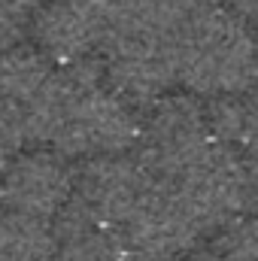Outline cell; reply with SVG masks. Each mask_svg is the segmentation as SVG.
I'll return each instance as SVG.
<instances>
[{"label": "cell", "instance_id": "obj_1", "mask_svg": "<svg viewBox=\"0 0 258 261\" xmlns=\"http://www.w3.org/2000/svg\"><path fill=\"white\" fill-rule=\"evenodd\" d=\"M143 110L113 88L97 58L55 64L31 130V143H46L64 158H104L131 152Z\"/></svg>", "mask_w": 258, "mask_h": 261}, {"label": "cell", "instance_id": "obj_2", "mask_svg": "<svg viewBox=\"0 0 258 261\" xmlns=\"http://www.w3.org/2000/svg\"><path fill=\"white\" fill-rule=\"evenodd\" d=\"M200 0H116L100 52L94 55L116 91L140 110L179 82V40Z\"/></svg>", "mask_w": 258, "mask_h": 261}, {"label": "cell", "instance_id": "obj_3", "mask_svg": "<svg viewBox=\"0 0 258 261\" xmlns=\"http://www.w3.org/2000/svg\"><path fill=\"white\" fill-rule=\"evenodd\" d=\"M179 82L203 100L243 94L258 85V37L225 0H200L186 18Z\"/></svg>", "mask_w": 258, "mask_h": 261}, {"label": "cell", "instance_id": "obj_4", "mask_svg": "<svg viewBox=\"0 0 258 261\" xmlns=\"http://www.w3.org/2000/svg\"><path fill=\"white\" fill-rule=\"evenodd\" d=\"M158 176L134 155L88 158L73 170V197L55 225H91L122 234Z\"/></svg>", "mask_w": 258, "mask_h": 261}, {"label": "cell", "instance_id": "obj_5", "mask_svg": "<svg viewBox=\"0 0 258 261\" xmlns=\"http://www.w3.org/2000/svg\"><path fill=\"white\" fill-rule=\"evenodd\" d=\"M216 140L210 110L203 97L194 94H164L143 107L140 134L134 155L158 176L176 179L194 158Z\"/></svg>", "mask_w": 258, "mask_h": 261}, {"label": "cell", "instance_id": "obj_6", "mask_svg": "<svg viewBox=\"0 0 258 261\" xmlns=\"http://www.w3.org/2000/svg\"><path fill=\"white\" fill-rule=\"evenodd\" d=\"M116 0H49L31 18L37 49L55 64L94 58L104 46Z\"/></svg>", "mask_w": 258, "mask_h": 261}, {"label": "cell", "instance_id": "obj_7", "mask_svg": "<svg viewBox=\"0 0 258 261\" xmlns=\"http://www.w3.org/2000/svg\"><path fill=\"white\" fill-rule=\"evenodd\" d=\"M73 197V170L61 152H24L9 158L0 179V203L55 225Z\"/></svg>", "mask_w": 258, "mask_h": 261}, {"label": "cell", "instance_id": "obj_8", "mask_svg": "<svg viewBox=\"0 0 258 261\" xmlns=\"http://www.w3.org/2000/svg\"><path fill=\"white\" fill-rule=\"evenodd\" d=\"M52 70L55 61L46 58L37 46L0 49V140L9 149L31 143L37 107Z\"/></svg>", "mask_w": 258, "mask_h": 261}, {"label": "cell", "instance_id": "obj_9", "mask_svg": "<svg viewBox=\"0 0 258 261\" xmlns=\"http://www.w3.org/2000/svg\"><path fill=\"white\" fill-rule=\"evenodd\" d=\"M58 234L55 261H125L119 234L91 225H52Z\"/></svg>", "mask_w": 258, "mask_h": 261}, {"label": "cell", "instance_id": "obj_10", "mask_svg": "<svg viewBox=\"0 0 258 261\" xmlns=\"http://www.w3.org/2000/svg\"><path fill=\"white\" fill-rule=\"evenodd\" d=\"M222 261H258V213L237 219L222 231Z\"/></svg>", "mask_w": 258, "mask_h": 261}, {"label": "cell", "instance_id": "obj_11", "mask_svg": "<svg viewBox=\"0 0 258 261\" xmlns=\"http://www.w3.org/2000/svg\"><path fill=\"white\" fill-rule=\"evenodd\" d=\"M34 12L21 0H0V49L18 46L21 37L31 31Z\"/></svg>", "mask_w": 258, "mask_h": 261}, {"label": "cell", "instance_id": "obj_12", "mask_svg": "<svg viewBox=\"0 0 258 261\" xmlns=\"http://www.w3.org/2000/svg\"><path fill=\"white\" fill-rule=\"evenodd\" d=\"M179 261H222L219 252H203V249H192L189 255H183Z\"/></svg>", "mask_w": 258, "mask_h": 261}, {"label": "cell", "instance_id": "obj_13", "mask_svg": "<svg viewBox=\"0 0 258 261\" xmlns=\"http://www.w3.org/2000/svg\"><path fill=\"white\" fill-rule=\"evenodd\" d=\"M9 152H12V149L0 140V179H3V170H6V164H9Z\"/></svg>", "mask_w": 258, "mask_h": 261}]
</instances>
